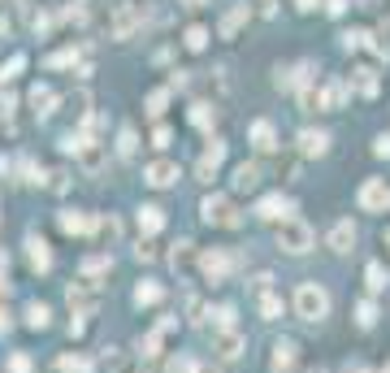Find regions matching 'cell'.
I'll return each mask as SVG.
<instances>
[{
    "label": "cell",
    "mask_w": 390,
    "mask_h": 373,
    "mask_svg": "<svg viewBox=\"0 0 390 373\" xmlns=\"http://www.w3.org/2000/svg\"><path fill=\"white\" fill-rule=\"evenodd\" d=\"M277 247L291 252V256L312 252V226L304 218H282V222H277Z\"/></svg>",
    "instance_id": "cell-1"
},
{
    "label": "cell",
    "mask_w": 390,
    "mask_h": 373,
    "mask_svg": "<svg viewBox=\"0 0 390 373\" xmlns=\"http://www.w3.org/2000/svg\"><path fill=\"white\" fill-rule=\"evenodd\" d=\"M139 26H143V9L135 0H118V5L108 9V39H130Z\"/></svg>",
    "instance_id": "cell-2"
},
{
    "label": "cell",
    "mask_w": 390,
    "mask_h": 373,
    "mask_svg": "<svg viewBox=\"0 0 390 373\" xmlns=\"http://www.w3.org/2000/svg\"><path fill=\"white\" fill-rule=\"evenodd\" d=\"M295 312L304 317V322H321V317H329V295H325V287L304 282V287L295 291Z\"/></svg>",
    "instance_id": "cell-3"
},
{
    "label": "cell",
    "mask_w": 390,
    "mask_h": 373,
    "mask_svg": "<svg viewBox=\"0 0 390 373\" xmlns=\"http://www.w3.org/2000/svg\"><path fill=\"white\" fill-rule=\"evenodd\" d=\"M200 218H204L208 226H239V213H235V204H230L226 195H204Z\"/></svg>",
    "instance_id": "cell-4"
},
{
    "label": "cell",
    "mask_w": 390,
    "mask_h": 373,
    "mask_svg": "<svg viewBox=\"0 0 390 373\" xmlns=\"http://www.w3.org/2000/svg\"><path fill=\"white\" fill-rule=\"evenodd\" d=\"M230 270H235V256H230V252H221V247H212V252L200 256V274H204L208 282H221Z\"/></svg>",
    "instance_id": "cell-5"
},
{
    "label": "cell",
    "mask_w": 390,
    "mask_h": 373,
    "mask_svg": "<svg viewBox=\"0 0 390 373\" xmlns=\"http://www.w3.org/2000/svg\"><path fill=\"white\" fill-rule=\"evenodd\" d=\"M386 204H390V187H386L381 178H369V183L360 187V208H364V213H386Z\"/></svg>",
    "instance_id": "cell-6"
},
{
    "label": "cell",
    "mask_w": 390,
    "mask_h": 373,
    "mask_svg": "<svg viewBox=\"0 0 390 373\" xmlns=\"http://www.w3.org/2000/svg\"><path fill=\"white\" fill-rule=\"evenodd\" d=\"M221 161H226V143L212 139V143L204 148V156H200V165H195V178L212 183V178H217V170H221Z\"/></svg>",
    "instance_id": "cell-7"
},
{
    "label": "cell",
    "mask_w": 390,
    "mask_h": 373,
    "mask_svg": "<svg viewBox=\"0 0 390 373\" xmlns=\"http://www.w3.org/2000/svg\"><path fill=\"white\" fill-rule=\"evenodd\" d=\"M291 213H295V204L287 195H265L256 204V218H265V222H282V218H291Z\"/></svg>",
    "instance_id": "cell-8"
},
{
    "label": "cell",
    "mask_w": 390,
    "mask_h": 373,
    "mask_svg": "<svg viewBox=\"0 0 390 373\" xmlns=\"http://www.w3.org/2000/svg\"><path fill=\"white\" fill-rule=\"evenodd\" d=\"M347 87H351V91H360L364 100H373V96L381 91V78H377V70H369V66H360V70H351V78H347Z\"/></svg>",
    "instance_id": "cell-9"
},
{
    "label": "cell",
    "mask_w": 390,
    "mask_h": 373,
    "mask_svg": "<svg viewBox=\"0 0 390 373\" xmlns=\"http://www.w3.org/2000/svg\"><path fill=\"white\" fill-rule=\"evenodd\" d=\"M26 256H31V270L35 274H48L52 270V252H48V243L39 235H26Z\"/></svg>",
    "instance_id": "cell-10"
},
{
    "label": "cell",
    "mask_w": 390,
    "mask_h": 373,
    "mask_svg": "<svg viewBox=\"0 0 390 373\" xmlns=\"http://www.w3.org/2000/svg\"><path fill=\"white\" fill-rule=\"evenodd\" d=\"M143 178H148L152 187H174V183H178V165H174V161H152V165L143 170Z\"/></svg>",
    "instance_id": "cell-11"
},
{
    "label": "cell",
    "mask_w": 390,
    "mask_h": 373,
    "mask_svg": "<svg viewBox=\"0 0 390 373\" xmlns=\"http://www.w3.org/2000/svg\"><path fill=\"white\" fill-rule=\"evenodd\" d=\"M66 300H70V308H74V317H91V312H96V304H100V300H96V291H87L83 282H74Z\"/></svg>",
    "instance_id": "cell-12"
},
{
    "label": "cell",
    "mask_w": 390,
    "mask_h": 373,
    "mask_svg": "<svg viewBox=\"0 0 390 373\" xmlns=\"http://www.w3.org/2000/svg\"><path fill=\"white\" fill-rule=\"evenodd\" d=\"M212 352H217L221 360H239V356H243V334L221 330V334H217V343H212Z\"/></svg>",
    "instance_id": "cell-13"
},
{
    "label": "cell",
    "mask_w": 390,
    "mask_h": 373,
    "mask_svg": "<svg viewBox=\"0 0 390 373\" xmlns=\"http://www.w3.org/2000/svg\"><path fill=\"white\" fill-rule=\"evenodd\" d=\"M295 360H299V347H295L291 339L273 343V373H291V369H295Z\"/></svg>",
    "instance_id": "cell-14"
},
{
    "label": "cell",
    "mask_w": 390,
    "mask_h": 373,
    "mask_svg": "<svg viewBox=\"0 0 390 373\" xmlns=\"http://www.w3.org/2000/svg\"><path fill=\"white\" fill-rule=\"evenodd\" d=\"M347 91H351V87H347L343 78H334V83H329L325 91H317V100H321V109H343V104H347Z\"/></svg>",
    "instance_id": "cell-15"
},
{
    "label": "cell",
    "mask_w": 390,
    "mask_h": 373,
    "mask_svg": "<svg viewBox=\"0 0 390 373\" xmlns=\"http://www.w3.org/2000/svg\"><path fill=\"white\" fill-rule=\"evenodd\" d=\"M52 104H57V91L52 87H31V109H35V118H52Z\"/></svg>",
    "instance_id": "cell-16"
},
{
    "label": "cell",
    "mask_w": 390,
    "mask_h": 373,
    "mask_svg": "<svg viewBox=\"0 0 390 373\" xmlns=\"http://www.w3.org/2000/svg\"><path fill=\"white\" fill-rule=\"evenodd\" d=\"M325 148H329L325 131H299V152L304 156H325Z\"/></svg>",
    "instance_id": "cell-17"
},
{
    "label": "cell",
    "mask_w": 390,
    "mask_h": 373,
    "mask_svg": "<svg viewBox=\"0 0 390 373\" xmlns=\"http://www.w3.org/2000/svg\"><path fill=\"white\" fill-rule=\"evenodd\" d=\"M247 18H252V9H247V5H235L226 18H221V26H217V31H221V39H235V35H239V26H243Z\"/></svg>",
    "instance_id": "cell-18"
},
{
    "label": "cell",
    "mask_w": 390,
    "mask_h": 373,
    "mask_svg": "<svg viewBox=\"0 0 390 373\" xmlns=\"http://www.w3.org/2000/svg\"><path fill=\"white\" fill-rule=\"evenodd\" d=\"M351 243H356V226H351V222H334L329 247H334V252H351Z\"/></svg>",
    "instance_id": "cell-19"
},
{
    "label": "cell",
    "mask_w": 390,
    "mask_h": 373,
    "mask_svg": "<svg viewBox=\"0 0 390 373\" xmlns=\"http://www.w3.org/2000/svg\"><path fill=\"white\" fill-rule=\"evenodd\" d=\"M57 222H61L66 235H87V230H91V218H87V213H74V208H66Z\"/></svg>",
    "instance_id": "cell-20"
},
{
    "label": "cell",
    "mask_w": 390,
    "mask_h": 373,
    "mask_svg": "<svg viewBox=\"0 0 390 373\" xmlns=\"http://www.w3.org/2000/svg\"><path fill=\"white\" fill-rule=\"evenodd\" d=\"M256 187H260V165L243 161V165L235 170V191H256Z\"/></svg>",
    "instance_id": "cell-21"
},
{
    "label": "cell",
    "mask_w": 390,
    "mask_h": 373,
    "mask_svg": "<svg viewBox=\"0 0 390 373\" xmlns=\"http://www.w3.org/2000/svg\"><path fill=\"white\" fill-rule=\"evenodd\" d=\"M160 226H165V213H160L156 204H143V208H139V230H143V235H156Z\"/></svg>",
    "instance_id": "cell-22"
},
{
    "label": "cell",
    "mask_w": 390,
    "mask_h": 373,
    "mask_svg": "<svg viewBox=\"0 0 390 373\" xmlns=\"http://www.w3.org/2000/svg\"><path fill=\"white\" fill-rule=\"evenodd\" d=\"M187 118H191V126H200V131H208V126L217 122V109H212V104H208V100H195V104H191V113H187Z\"/></svg>",
    "instance_id": "cell-23"
},
{
    "label": "cell",
    "mask_w": 390,
    "mask_h": 373,
    "mask_svg": "<svg viewBox=\"0 0 390 373\" xmlns=\"http://www.w3.org/2000/svg\"><path fill=\"white\" fill-rule=\"evenodd\" d=\"M252 143H256L260 152H273V148H277V135H273V122H256V126H252Z\"/></svg>",
    "instance_id": "cell-24"
},
{
    "label": "cell",
    "mask_w": 390,
    "mask_h": 373,
    "mask_svg": "<svg viewBox=\"0 0 390 373\" xmlns=\"http://www.w3.org/2000/svg\"><path fill=\"white\" fill-rule=\"evenodd\" d=\"M78 156H83V170H87V174H100V165H104V148H100V143H83Z\"/></svg>",
    "instance_id": "cell-25"
},
{
    "label": "cell",
    "mask_w": 390,
    "mask_h": 373,
    "mask_svg": "<svg viewBox=\"0 0 390 373\" xmlns=\"http://www.w3.org/2000/svg\"><path fill=\"white\" fill-rule=\"evenodd\" d=\"M108 270H113V256H87L83 260V278L91 282V278H104Z\"/></svg>",
    "instance_id": "cell-26"
},
{
    "label": "cell",
    "mask_w": 390,
    "mask_h": 373,
    "mask_svg": "<svg viewBox=\"0 0 390 373\" xmlns=\"http://www.w3.org/2000/svg\"><path fill=\"white\" fill-rule=\"evenodd\" d=\"M191 247H195V243H187V239H183V243H178V247L170 252V265H174L178 274H187L191 265H195V252H191Z\"/></svg>",
    "instance_id": "cell-27"
},
{
    "label": "cell",
    "mask_w": 390,
    "mask_h": 373,
    "mask_svg": "<svg viewBox=\"0 0 390 373\" xmlns=\"http://www.w3.org/2000/svg\"><path fill=\"white\" fill-rule=\"evenodd\" d=\"M160 300H165V291H160L156 282H139V287H135V304H139V308H152V304H160Z\"/></svg>",
    "instance_id": "cell-28"
},
{
    "label": "cell",
    "mask_w": 390,
    "mask_h": 373,
    "mask_svg": "<svg viewBox=\"0 0 390 373\" xmlns=\"http://www.w3.org/2000/svg\"><path fill=\"white\" fill-rule=\"evenodd\" d=\"M26 326H31V330H43V326H48V304H39V300L26 304Z\"/></svg>",
    "instance_id": "cell-29"
},
{
    "label": "cell",
    "mask_w": 390,
    "mask_h": 373,
    "mask_svg": "<svg viewBox=\"0 0 390 373\" xmlns=\"http://www.w3.org/2000/svg\"><path fill=\"white\" fill-rule=\"evenodd\" d=\"M183 44H187L191 52H204V48H208V31H204V26H187V31H183Z\"/></svg>",
    "instance_id": "cell-30"
},
{
    "label": "cell",
    "mask_w": 390,
    "mask_h": 373,
    "mask_svg": "<svg viewBox=\"0 0 390 373\" xmlns=\"http://www.w3.org/2000/svg\"><path fill=\"white\" fill-rule=\"evenodd\" d=\"M364 278H369V291H386V282H390L381 260H373V265H369V270H364Z\"/></svg>",
    "instance_id": "cell-31"
},
{
    "label": "cell",
    "mask_w": 390,
    "mask_h": 373,
    "mask_svg": "<svg viewBox=\"0 0 390 373\" xmlns=\"http://www.w3.org/2000/svg\"><path fill=\"white\" fill-rule=\"evenodd\" d=\"M165 104H170V87L148 91V113H152V118H160V113H165Z\"/></svg>",
    "instance_id": "cell-32"
},
{
    "label": "cell",
    "mask_w": 390,
    "mask_h": 373,
    "mask_svg": "<svg viewBox=\"0 0 390 373\" xmlns=\"http://www.w3.org/2000/svg\"><path fill=\"white\" fill-rule=\"evenodd\" d=\"M57 369H61V373H91V360H87V356H61Z\"/></svg>",
    "instance_id": "cell-33"
},
{
    "label": "cell",
    "mask_w": 390,
    "mask_h": 373,
    "mask_svg": "<svg viewBox=\"0 0 390 373\" xmlns=\"http://www.w3.org/2000/svg\"><path fill=\"white\" fill-rule=\"evenodd\" d=\"M260 317H269V322H273V317H282V300H277V295H260Z\"/></svg>",
    "instance_id": "cell-34"
},
{
    "label": "cell",
    "mask_w": 390,
    "mask_h": 373,
    "mask_svg": "<svg viewBox=\"0 0 390 373\" xmlns=\"http://www.w3.org/2000/svg\"><path fill=\"white\" fill-rule=\"evenodd\" d=\"M74 61H78V48H61V52H52V57H48V66H52V70L74 66Z\"/></svg>",
    "instance_id": "cell-35"
},
{
    "label": "cell",
    "mask_w": 390,
    "mask_h": 373,
    "mask_svg": "<svg viewBox=\"0 0 390 373\" xmlns=\"http://www.w3.org/2000/svg\"><path fill=\"white\" fill-rule=\"evenodd\" d=\"M369 44V31H343V48L351 52V48H364Z\"/></svg>",
    "instance_id": "cell-36"
},
{
    "label": "cell",
    "mask_w": 390,
    "mask_h": 373,
    "mask_svg": "<svg viewBox=\"0 0 390 373\" xmlns=\"http://www.w3.org/2000/svg\"><path fill=\"white\" fill-rule=\"evenodd\" d=\"M118 148H122V156H130V152L139 148V135H135V126H122V143H118Z\"/></svg>",
    "instance_id": "cell-37"
},
{
    "label": "cell",
    "mask_w": 390,
    "mask_h": 373,
    "mask_svg": "<svg viewBox=\"0 0 390 373\" xmlns=\"http://www.w3.org/2000/svg\"><path fill=\"white\" fill-rule=\"evenodd\" d=\"M356 312H360V326H373V322H377V308H373V300H360V308H356Z\"/></svg>",
    "instance_id": "cell-38"
},
{
    "label": "cell",
    "mask_w": 390,
    "mask_h": 373,
    "mask_svg": "<svg viewBox=\"0 0 390 373\" xmlns=\"http://www.w3.org/2000/svg\"><path fill=\"white\" fill-rule=\"evenodd\" d=\"M230 326H235V308L221 304V308H217V330H230Z\"/></svg>",
    "instance_id": "cell-39"
},
{
    "label": "cell",
    "mask_w": 390,
    "mask_h": 373,
    "mask_svg": "<svg viewBox=\"0 0 390 373\" xmlns=\"http://www.w3.org/2000/svg\"><path fill=\"white\" fill-rule=\"evenodd\" d=\"M191 87V74L187 70H174V78H170V91H187Z\"/></svg>",
    "instance_id": "cell-40"
},
{
    "label": "cell",
    "mask_w": 390,
    "mask_h": 373,
    "mask_svg": "<svg viewBox=\"0 0 390 373\" xmlns=\"http://www.w3.org/2000/svg\"><path fill=\"white\" fill-rule=\"evenodd\" d=\"M170 373H195V360H187V356H174V360H170Z\"/></svg>",
    "instance_id": "cell-41"
},
{
    "label": "cell",
    "mask_w": 390,
    "mask_h": 373,
    "mask_svg": "<svg viewBox=\"0 0 390 373\" xmlns=\"http://www.w3.org/2000/svg\"><path fill=\"white\" fill-rule=\"evenodd\" d=\"M170 139H174V131H170V126H156V135H152V148H170Z\"/></svg>",
    "instance_id": "cell-42"
},
{
    "label": "cell",
    "mask_w": 390,
    "mask_h": 373,
    "mask_svg": "<svg viewBox=\"0 0 390 373\" xmlns=\"http://www.w3.org/2000/svg\"><path fill=\"white\" fill-rule=\"evenodd\" d=\"M22 66H26V57H22V52H18V57H9V66H5V70H0V78H14V74H18Z\"/></svg>",
    "instance_id": "cell-43"
},
{
    "label": "cell",
    "mask_w": 390,
    "mask_h": 373,
    "mask_svg": "<svg viewBox=\"0 0 390 373\" xmlns=\"http://www.w3.org/2000/svg\"><path fill=\"white\" fill-rule=\"evenodd\" d=\"M48 178H52V183H48L52 191H66V187H70V174H66V170H57V174H48Z\"/></svg>",
    "instance_id": "cell-44"
},
{
    "label": "cell",
    "mask_w": 390,
    "mask_h": 373,
    "mask_svg": "<svg viewBox=\"0 0 390 373\" xmlns=\"http://www.w3.org/2000/svg\"><path fill=\"white\" fill-rule=\"evenodd\" d=\"M373 152H377V156H390V135H377V139H373Z\"/></svg>",
    "instance_id": "cell-45"
},
{
    "label": "cell",
    "mask_w": 390,
    "mask_h": 373,
    "mask_svg": "<svg viewBox=\"0 0 390 373\" xmlns=\"http://www.w3.org/2000/svg\"><path fill=\"white\" fill-rule=\"evenodd\" d=\"M135 256H139V260H156V247H152V243H139Z\"/></svg>",
    "instance_id": "cell-46"
},
{
    "label": "cell",
    "mask_w": 390,
    "mask_h": 373,
    "mask_svg": "<svg viewBox=\"0 0 390 373\" xmlns=\"http://www.w3.org/2000/svg\"><path fill=\"white\" fill-rule=\"evenodd\" d=\"M9 369H14V373H31V360H26V356H14Z\"/></svg>",
    "instance_id": "cell-47"
},
{
    "label": "cell",
    "mask_w": 390,
    "mask_h": 373,
    "mask_svg": "<svg viewBox=\"0 0 390 373\" xmlns=\"http://www.w3.org/2000/svg\"><path fill=\"white\" fill-rule=\"evenodd\" d=\"M347 9V0H325V14H334V18H339Z\"/></svg>",
    "instance_id": "cell-48"
},
{
    "label": "cell",
    "mask_w": 390,
    "mask_h": 373,
    "mask_svg": "<svg viewBox=\"0 0 390 373\" xmlns=\"http://www.w3.org/2000/svg\"><path fill=\"white\" fill-rule=\"evenodd\" d=\"M9 326H14V322H9V312H5V308H0V334H5Z\"/></svg>",
    "instance_id": "cell-49"
},
{
    "label": "cell",
    "mask_w": 390,
    "mask_h": 373,
    "mask_svg": "<svg viewBox=\"0 0 390 373\" xmlns=\"http://www.w3.org/2000/svg\"><path fill=\"white\" fill-rule=\"evenodd\" d=\"M343 373H369V369H364V364H360V360H356V364H347V369H343Z\"/></svg>",
    "instance_id": "cell-50"
},
{
    "label": "cell",
    "mask_w": 390,
    "mask_h": 373,
    "mask_svg": "<svg viewBox=\"0 0 390 373\" xmlns=\"http://www.w3.org/2000/svg\"><path fill=\"white\" fill-rule=\"evenodd\" d=\"M299 9H304V14H312V9H317V0H299Z\"/></svg>",
    "instance_id": "cell-51"
},
{
    "label": "cell",
    "mask_w": 390,
    "mask_h": 373,
    "mask_svg": "<svg viewBox=\"0 0 390 373\" xmlns=\"http://www.w3.org/2000/svg\"><path fill=\"white\" fill-rule=\"evenodd\" d=\"M0 35H9V18L5 14H0Z\"/></svg>",
    "instance_id": "cell-52"
},
{
    "label": "cell",
    "mask_w": 390,
    "mask_h": 373,
    "mask_svg": "<svg viewBox=\"0 0 390 373\" xmlns=\"http://www.w3.org/2000/svg\"><path fill=\"white\" fill-rule=\"evenodd\" d=\"M381 243H386V252H390V226H386V230H381Z\"/></svg>",
    "instance_id": "cell-53"
},
{
    "label": "cell",
    "mask_w": 390,
    "mask_h": 373,
    "mask_svg": "<svg viewBox=\"0 0 390 373\" xmlns=\"http://www.w3.org/2000/svg\"><path fill=\"white\" fill-rule=\"evenodd\" d=\"M195 373H221V369H195Z\"/></svg>",
    "instance_id": "cell-54"
},
{
    "label": "cell",
    "mask_w": 390,
    "mask_h": 373,
    "mask_svg": "<svg viewBox=\"0 0 390 373\" xmlns=\"http://www.w3.org/2000/svg\"><path fill=\"white\" fill-rule=\"evenodd\" d=\"M126 373H139V369H126Z\"/></svg>",
    "instance_id": "cell-55"
}]
</instances>
